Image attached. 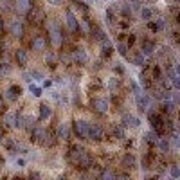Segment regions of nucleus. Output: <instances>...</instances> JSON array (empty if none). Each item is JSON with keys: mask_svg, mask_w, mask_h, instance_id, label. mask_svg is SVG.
I'll list each match as a JSON object with an SVG mask.
<instances>
[{"mask_svg": "<svg viewBox=\"0 0 180 180\" xmlns=\"http://www.w3.org/2000/svg\"><path fill=\"white\" fill-rule=\"evenodd\" d=\"M114 135L117 137V139H122V137H124V130H122V126H115V128H114Z\"/></svg>", "mask_w": 180, "mask_h": 180, "instance_id": "24", "label": "nucleus"}, {"mask_svg": "<svg viewBox=\"0 0 180 180\" xmlns=\"http://www.w3.org/2000/svg\"><path fill=\"white\" fill-rule=\"evenodd\" d=\"M2 110H4V101L0 99V112H2Z\"/></svg>", "mask_w": 180, "mask_h": 180, "instance_id": "32", "label": "nucleus"}, {"mask_svg": "<svg viewBox=\"0 0 180 180\" xmlns=\"http://www.w3.org/2000/svg\"><path fill=\"white\" fill-rule=\"evenodd\" d=\"M122 166L135 167V158H133V155H124V157H122Z\"/></svg>", "mask_w": 180, "mask_h": 180, "instance_id": "17", "label": "nucleus"}, {"mask_svg": "<svg viewBox=\"0 0 180 180\" xmlns=\"http://www.w3.org/2000/svg\"><path fill=\"white\" fill-rule=\"evenodd\" d=\"M33 47H34V50H45L47 49V43H45V40H43L42 36H36L34 38V42H33Z\"/></svg>", "mask_w": 180, "mask_h": 180, "instance_id": "11", "label": "nucleus"}, {"mask_svg": "<svg viewBox=\"0 0 180 180\" xmlns=\"http://www.w3.org/2000/svg\"><path fill=\"white\" fill-rule=\"evenodd\" d=\"M9 31H11V34H13V36H16V38H22V34H23V25H22V22H18V20L11 22Z\"/></svg>", "mask_w": 180, "mask_h": 180, "instance_id": "7", "label": "nucleus"}, {"mask_svg": "<svg viewBox=\"0 0 180 180\" xmlns=\"http://www.w3.org/2000/svg\"><path fill=\"white\" fill-rule=\"evenodd\" d=\"M52 4H61V0H50Z\"/></svg>", "mask_w": 180, "mask_h": 180, "instance_id": "33", "label": "nucleus"}, {"mask_svg": "<svg viewBox=\"0 0 180 180\" xmlns=\"http://www.w3.org/2000/svg\"><path fill=\"white\" fill-rule=\"evenodd\" d=\"M58 137H59V139H67V137H69V126H67V124H59V128H58Z\"/></svg>", "mask_w": 180, "mask_h": 180, "instance_id": "18", "label": "nucleus"}, {"mask_svg": "<svg viewBox=\"0 0 180 180\" xmlns=\"http://www.w3.org/2000/svg\"><path fill=\"white\" fill-rule=\"evenodd\" d=\"M14 7L18 13H27V11H31L33 4H31V0H14Z\"/></svg>", "mask_w": 180, "mask_h": 180, "instance_id": "6", "label": "nucleus"}, {"mask_svg": "<svg viewBox=\"0 0 180 180\" xmlns=\"http://www.w3.org/2000/svg\"><path fill=\"white\" fill-rule=\"evenodd\" d=\"M133 61H135V65L142 67V65H144V54H142V52H135V58H133Z\"/></svg>", "mask_w": 180, "mask_h": 180, "instance_id": "22", "label": "nucleus"}, {"mask_svg": "<svg viewBox=\"0 0 180 180\" xmlns=\"http://www.w3.org/2000/svg\"><path fill=\"white\" fill-rule=\"evenodd\" d=\"M0 139H2V131H0Z\"/></svg>", "mask_w": 180, "mask_h": 180, "instance_id": "34", "label": "nucleus"}, {"mask_svg": "<svg viewBox=\"0 0 180 180\" xmlns=\"http://www.w3.org/2000/svg\"><path fill=\"white\" fill-rule=\"evenodd\" d=\"M14 122H16V114L9 112V114L6 115V124H9V126H14Z\"/></svg>", "mask_w": 180, "mask_h": 180, "instance_id": "21", "label": "nucleus"}, {"mask_svg": "<svg viewBox=\"0 0 180 180\" xmlns=\"http://www.w3.org/2000/svg\"><path fill=\"white\" fill-rule=\"evenodd\" d=\"M74 58H76V61L81 65H85L86 61H88V56H86V52L83 49H76L74 50Z\"/></svg>", "mask_w": 180, "mask_h": 180, "instance_id": "10", "label": "nucleus"}, {"mask_svg": "<svg viewBox=\"0 0 180 180\" xmlns=\"http://www.w3.org/2000/svg\"><path fill=\"white\" fill-rule=\"evenodd\" d=\"M22 94V90L20 88H18V86H9V90H7V97H9V99H18V95H20Z\"/></svg>", "mask_w": 180, "mask_h": 180, "instance_id": "13", "label": "nucleus"}, {"mask_svg": "<svg viewBox=\"0 0 180 180\" xmlns=\"http://www.w3.org/2000/svg\"><path fill=\"white\" fill-rule=\"evenodd\" d=\"M33 78H34V79H43V74L40 70H34V72H33Z\"/></svg>", "mask_w": 180, "mask_h": 180, "instance_id": "29", "label": "nucleus"}, {"mask_svg": "<svg viewBox=\"0 0 180 180\" xmlns=\"http://www.w3.org/2000/svg\"><path fill=\"white\" fill-rule=\"evenodd\" d=\"M105 135V131L99 124H88V137L90 139H95V141H101Z\"/></svg>", "mask_w": 180, "mask_h": 180, "instance_id": "2", "label": "nucleus"}, {"mask_svg": "<svg viewBox=\"0 0 180 180\" xmlns=\"http://www.w3.org/2000/svg\"><path fill=\"white\" fill-rule=\"evenodd\" d=\"M122 122H126V124L131 126V128H137V126L141 124V121L137 119L135 115H131V114H124V115H122Z\"/></svg>", "mask_w": 180, "mask_h": 180, "instance_id": "8", "label": "nucleus"}, {"mask_svg": "<svg viewBox=\"0 0 180 180\" xmlns=\"http://www.w3.org/2000/svg\"><path fill=\"white\" fill-rule=\"evenodd\" d=\"M110 88H117V81H115V79L114 81H110Z\"/></svg>", "mask_w": 180, "mask_h": 180, "instance_id": "31", "label": "nucleus"}, {"mask_svg": "<svg viewBox=\"0 0 180 180\" xmlns=\"http://www.w3.org/2000/svg\"><path fill=\"white\" fill-rule=\"evenodd\" d=\"M137 106L141 108L142 112H146V110H148V106H150V97H148V95H141V94H139V95H137Z\"/></svg>", "mask_w": 180, "mask_h": 180, "instance_id": "9", "label": "nucleus"}, {"mask_svg": "<svg viewBox=\"0 0 180 180\" xmlns=\"http://www.w3.org/2000/svg\"><path fill=\"white\" fill-rule=\"evenodd\" d=\"M16 61H18V65H25L27 63V52L23 49L16 50Z\"/></svg>", "mask_w": 180, "mask_h": 180, "instance_id": "14", "label": "nucleus"}, {"mask_svg": "<svg viewBox=\"0 0 180 180\" xmlns=\"http://www.w3.org/2000/svg\"><path fill=\"white\" fill-rule=\"evenodd\" d=\"M7 74H9V67L6 63H0V78H4Z\"/></svg>", "mask_w": 180, "mask_h": 180, "instance_id": "25", "label": "nucleus"}, {"mask_svg": "<svg viewBox=\"0 0 180 180\" xmlns=\"http://www.w3.org/2000/svg\"><path fill=\"white\" fill-rule=\"evenodd\" d=\"M158 148H160V151L167 153V151H169V142H167V139H160V141H158Z\"/></svg>", "mask_w": 180, "mask_h": 180, "instance_id": "20", "label": "nucleus"}, {"mask_svg": "<svg viewBox=\"0 0 180 180\" xmlns=\"http://www.w3.org/2000/svg\"><path fill=\"white\" fill-rule=\"evenodd\" d=\"M50 36H52V43H54V45H61L63 38H61V29H59L58 23H52V25H50Z\"/></svg>", "mask_w": 180, "mask_h": 180, "instance_id": "5", "label": "nucleus"}, {"mask_svg": "<svg viewBox=\"0 0 180 180\" xmlns=\"http://www.w3.org/2000/svg\"><path fill=\"white\" fill-rule=\"evenodd\" d=\"M141 14H142V18H144V20H150V18H151V14H153V11H151L150 7H142Z\"/></svg>", "mask_w": 180, "mask_h": 180, "instance_id": "23", "label": "nucleus"}, {"mask_svg": "<svg viewBox=\"0 0 180 180\" xmlns=\"http://www.w3.org/2000/svg\"><path fill=\"white\" fill-rule=\"evenodd\" d=\"M94 108L97 112H106L108 110V101L106 99H95L94 101Z\"/></svg>", "mask_w": 180, "mask_h": 180, "instance_id": "12", "label": "nucleus"}, {"mask_svg": "<svg viewBox=\"0 0 180 180\" xmlns=\"http://www.w3.org/2000/svg\"><path fill=\"white\" fill-rule=\"evenodd\" d=\"M117 50H119V54L124 56V54H126V45H124V43H119V45H117Z\"/></svg>", "mask_w": 180, "mask_h": 180, "instance_id": "27", "label": "nucleus"}, {"mask_svg": "<svg viewBox=\"0 0 180 180\" xmlns=\"http://www.w3.org/2000/svg\"><path fill=\"white\" fill-rule=\"evenodd\" d=\"M72 162L76 166H83V167H88V166L92 164V158L88 157L85 153V150H74L72 151Z\"/></svg>", "mask_w": 180, "mask_h": 180, "instance_id": "1", "label": "nucleus"}, {"mask_svg": "<svg viewBox=\"0 0 180 180\" xmlns=\"http://www.w3.org/2000/svg\"><path fill=\"white\" fill-rule=\"evenodd\" d=\"M29 88H31V92H33V95H36V97H38V95H42V88H40V86L31 85Z\"/></svg>", "mask_w": 180, "mask_h": 180, "instance_id": "26", "label": "nucleus"}, {"mask_svg": "<svg viewBox=\"0 0 180 180\" xmlns=\"http://www.w3.org/2000/svg\"><path fill=\"white\" fill-rule=\"evenodd\" d=\"M101 177H103V178H114L115 175H114V173H110V171H105L103 175H101Z\"/></svg>", "mask_w": 180, "mask_h": 180, "instance_id": "30", "label": "nucleus"}, {"mask_svg": "<svg viewBox=\"0 0 180 180\" xmlns=\"http://www.w3.org/2000/svg\"><path fill=\"white\" fill-rule=\"evenodd\" d=\"M178 175H180L178 167H177V166H171V177H173V178H177Z\"/></svg>", "mask_w": 180, "mask_h": 180, "instance_id": "28", "label": "nucleus"}, {"mask_svg": "<svg viewBox=\"0 0 180 180\" xmlns=\"http://www.w3.org/2000/svg\"><path fill=\"white\" fill-rule=\"evenodd\" d=\"M153 49H155L153 42H150V40H144L142 42V54H151Z\"/></svg>", "mask_w": 180, "mask_h": 180, "instance_id": "16", "label": "nucleus"}, {"mask_svg": "<svg viewBox=\"0 0 180 180\" xmlns=\"http://www.w3.org/2000/svg\"><path fill=\"white\" fill-rule=\"evenodd\" d=\"M0 29H2V22H0Z\"/></svg>", "mask_w": 180, "mask_h": 180, "instance_id": "35", "label": "nucleus"}, {"mask_svg": "<svg viewBox=\"0 0 180 180\" xmlns=\"http://www.w3.org/2000/svg\"><path fill=\"white\" fill-rule=\"evenodd\" d=\"M49 117H50V108L42 105V106H40V121H47Z\"/></svg>", "mask_w": 180, "mask_h": 180, "instance_id": "15", "label": "nucleus"}, {"mask_svg": "<svg viewBox=\"0 0 180 180\" xmlns=\"http://www.w3.org/2000/svg\"><path fill=\"white\" fill-rule=\"evenodd\" d=\"M65 18H67V25H69L70 31H74V33H81V29H79V25H78V20H76V16H74L72 11H67V13H65Z\"/></svg>", "mask_w": 180, "mask_h": 180, "instance_id": "4", "label": "nucleus"}, {"mask_svg": "<svg viewBox=\"0 0 180 180\" xmlns=\"http://www.w3.org/2000/svg\"><path fill=\"white\" fill-rule=\"evenodd\" d=\"M33 135H34V141H40V142H43V139H45V130H42V128H34Z\"/></svg>", "mask_w": 180, "mask_h": 180, "instance_id": "19", "label": "nucleus"}, {"mask_svg": "<svg viewBox=\"0 0 180 180\" xmlns=\"http://www.w3.org/2000/svg\"><path fill=\"white\" fill-rule=\"evenodd\" d=\"M76 135L81 137V139H86L88 137V122L86 121H76Z\"/></svg>", "mask_w": 180, "mask_h": 180, "instance_id": "3", "label": "nucleus"}]
</instances>
